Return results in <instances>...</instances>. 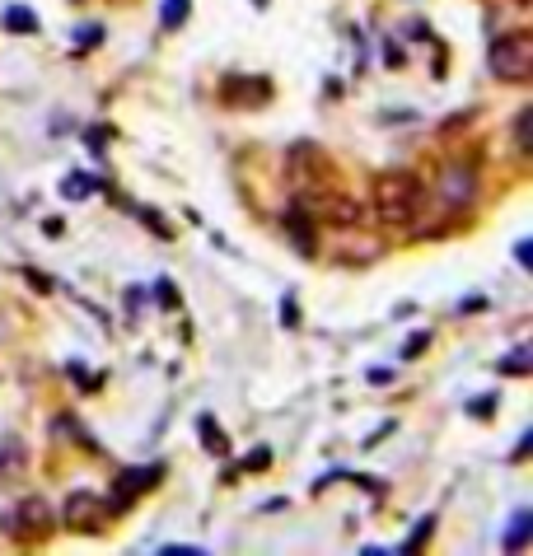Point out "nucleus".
I'll use <instances>...</instances> for the list:
<instances>
[{"label": "nucleus", "mask_w": 533, "mask_h": 556, "mask_svg": "<svg viewBox=\"0 0 533 556\" xmlns=\"http://www.w3.org/2000/svg\"><path fill=\"white\" fill-rule=\"evenodd\" d=\"M370 192H375V215L384 220V225H393V229L417 225L421 206H426V192H421L417 173H407V169L379 173Z\"/></svg>", "instance_id": "obj_1"}, {"label": "nucleus", "mask_w": 533, "mask_h": 556, "mask_svg": "<svg viewBox=\"0 0 533 556\" xmlns=\"http://www.w3.org/2000/svg\"><path fill=\"white\" fill-rule=\"evenodd\" d=\"M491 75L505 85H529L533 80V38L529 33H501L491 43Z\"/></svg>", "instance_id": "obj_2"}, {"label": "nucleus", "mask_w": 533, "mask_h": 556, "mask_svg": "<svg viewBox=\"0 0 533 556\" xmlns=\"http://www.w3.org/2000/svg\"><path fill=\"white\" fill-rule=\"evenodd\" d=\"M52 524H57V514H52L47 500H19L15 510H10V519H5V528H10L15 542H47Z\"/></svg>", "instance_id": "obj_3"}, {"label": "nucleus", "mask_w": 533, "mask_h": 556, "mask_svg": "<svg viewBox=\"0 0 533 556\" xmlns=\"http://www.w3.org/2000/svg\"><path fill=\"white\" fill-rule=\"evenodd\" d=\"M108 514L113 510H108L99 496H89V491H75V496L66 500V528H75V533H103Z\"/></svg>", "instance_id": "obj_4"}, {"label": "nucleus", "mask_w": 533, "mask_h": 556, "mask_svg": "<svg viewBox=\"0 0 533 556\" xmlns=\"http://www.w3.org/2000/svg\"><path fill=\"white\" fill-rule=\"evenodd\" d=\"M164 477V463H141V468H131V472H122L117 477V491H113V505L108 510H131V500L141 496V491H150V486Z\"/></svg>", "instance_id": "obj_5"}, {"label": "nucleus", "mask_w": 533, "mask_h": 556, "mask_svg": "<svg viewBox=\"0 0 533 556\" xmlns=\"http://www.w3.org/2000/svg\"><path fill=\"white\" fill-rule=\"evenodd\" d=\"M473 197H477L473 169H463V164H449V169L440 173V201H445V206H473Z\"/></svg>", "instance_id": "obj_6"}, {"label": "nucleus", "mask_w": 533, "mask_h": 556, "mask_svg": "<svg viewBox=\"0 0 533 556\" xmlns=\"http://www.w3.org/2000/svg\"><path fill=\"white\" fill-rule=\"evenodd\" d=\"M24 472H29V444L19 440V435H5L0 440V486L19 482Z\"/></svg>", "instance_id": "obj_7"}, {"label": "nucleus", "mask_w": 533, "mask_h": 556, "mask_svg": "<svg viewBox=\"0 0 533 556\" xmlns=\"http://www.w3.org/2000/svg\"><path fill=\"white\" fill-rule=\"evenodd\" d=\"M529 533H533V514L519 510L515 524H510V533H505V552H524V547H529Z\"/></svg>", "instance_id": "obj_8"}, {"label": "nucleus", "mask_w": 533, "mask_h": 556, "mask_svg": "<svg viewBox=\"0 0 533 556\" xmlns=\"http://www.w3.org/2000/svg\"><path fill=\"white\" fill-rule=\"evenodd\" d=\"M328 220L332 225H361V206L351 197H328Z\"/></svg>", "instance_id": "obj_9"}, {"label": "nucleus", "mask_w": 533, "mask_h": 556, "mask_svg": "<svg viewBox=\"0 0 533 556\" xmlns=\"http://www.w3.org/2000/svg\"><path fill=\"white\" fill-rule=\"evenodd\" d=\"M286 225H290V234H295V248H300V253H314V225H304V206H295V211L286 215Z\"/></svg>", "instance_id": "obj_10"}, {"label": "nucleus", "mask_w": 533, "mask_h": 556, "mask_svg": "<svg viewBox=\"0 0 533 556\" xmlns=\"http://www.w3.org/2000/svg\"><path fill=\"white\" fill-rule=\"evenodd\" d=\"M5 29H10V33H33V29H38V19H33L29 5H10V10H5Z\"/></svg>", "instance_id": "obj_11"}, {"label": "nucleus", "mask_w": 533, "mask_h": 556, "mask_svg": "<svg viewBox=\"0 0 533 556\" xmlns=\"http://www.w3.org/2000/svg\"><path fill=\"white\" fill-rule=\"evenodd\" d=\"M94 192H99V178H80V173H75V178H66V183H61V197H71V201H80V197H94Z\"/></svg>", "instance_id": "obj_12"}, {"label": "nucleus", "mask_w": 533, "mask_h": 556, "mask_svg": "<svg viewBox=\"0 0 533 556\" xmlns=\"http://www.w3.org/2000/svg\"><path fill=\"white\" fill-rule=\"evenodd\" d=\"M529 127H533V108H519L515 117V155L529 159Z\"/></svg>", "instance_id": "obj_13"}, {"label": "nucleus", "mask_w": 533, "mask_h": 556, "mask_svg": "<svg viewBox=\"0 0 533 556\" xmlns=\"http://www.w3.org/2000/svg\"><path fill=\"white\" fill-rule=\"evenodd\" d=\"M188 5H192V0H164V5H159V19H164V29H183V19H188Z\"/></svg>", "instance_id": "obj_14"}, {"label": "nucleus", "mask_w": 533, "mask_h": 556, "mask_svg": "<svg viewBox=\"0 0 533 556\" xmlns=\"http://www.w3.org/2000/svg\"><path fill=\"white\" fill-rule=\"evenodd\" d=\"M197 426H202V444L211 449V454H225V449H230V444H225V435H220V426H216V416H202Z\"/></svg>", "instance_id": "obj_15"}, {"label": "nucleus", "mask_w": 533, "mask_h": 556, "mask_svg": "<svg viewBox=\"0 0 533 556\" xmlns=\"http://www.w3.org/2000/svg\"><path fill=\"white\" fill-rule=\"evenodd\" d=\"M501 370L505 374H529L533 370V356L524 351V346H519V351H510V360H501Z\"/></svg>", "instance_id": "obj_16"}, {"label": "nucleus", "mask_w": 533, "mask_h": 556, "mask_svg": "<svg viewBox=\"0 0 533 556\" xmlns=\"http://www.w3.org/2000/svg\"><path fill=\"white\" fill-rule=\"evenodd\" d=\"M267 463H272V449H267V444H258V449L244 458V472H262Z\"/></svg>", "instance_id": "obj_17"}, {"label": "nucleus", "mask_w": 533, "mask_h": 556, "mask_svg": "<svg viewBox=\"0 0 533 556\" xmlns=\"http://www.w3.org/2000/svg\"><path fill=\"white\" fill-rule=\"evenodd\" d=\"M431 519H421V528H417V533H412V538H407L403 542V552H417V547H426V538H431Z\"/></svg>", "instance_id": "obj_18"}, {"label": "nucleus", "mask_w": 533, "mask_h": 556, "mask_svg": "<svg viewBox=\"0 0 533 556\" xmlns=\"http://www.w3.org/2000/svg\"><path fill=\"white\" fill-rule=\"evenodd\" d=\"M426 342H431L426 332H417V337H407V346H403V360H417L421 351H426Z\"/></svg>", "instance_id": "obj_19"}, {"label": "nucleus", "mask_w": 533, "mask_h": 556, "mask_svg": "<svg viewBox=\"0 0 533 556\" xmlns=\"http://www.w3.org/2000/svg\"><path fill=\"white\" fill-rule=\"evenodd\" d=\"M281 314H286V318H281L286 328H295V323H300V309H295V300H286V304H281Z\"/></svg>", "instance_id": "obj_20"}, {"label": "nucleus", "mask_w": 533, "mask_h": 556, "mask_svg": "<svg viewBox=\"0 0 533 556\" xmlns=\"http://www.w3.org/2000/svg\"><path fill=\"white\" fill-rule=\"evenodd\" d=\"M491 407H496V398H482V402H473V416H491Z\"/></svg>", "instance_id": "obj_21"}, {"label": "nucleus", "mask_w": 533, "mask_h": 556, "mask_svg": "<svg viewBox=\"0 0 533 556\" xmlns=\"http://www.w3.org/2000/svg\"><path fill=\"white\" fill-rule=\"evenodd\" d=\"M515 257L524 262V267H533V248H529V243H519V248H515Z\"/></svg>", "instance_id": "obj_22"}]
</instances>
